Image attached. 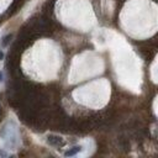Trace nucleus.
I'll use <instances>...</instances> for the list:
<instances>
[{"mask_svg": "<svg viewBox=\"0 0 158 158\" xmlns=\"http://www.w3.org/2000/svg\"><path fill=\"white\" fill-rule=\"evenodd\" d=\"M47 142L52 146H56V147H59V146H63L64 144V141L62 137L59 136H56V135H49L47 137Z\"/></svg>", "mask_w": 158, "mask_h": 158, "instance_id": "obj_1", "label": "nucleus"}, {"mask_svg": "<svg viewBox=\"0 0 158 158\" xmlns=\"http://www.w3.org/2000/svg\"><path fill=\"white\" fill-rule=\"evenodd\" d=\"M83 151V146H79V144H77V146H73L72 148H69L68 151L64 152V156L65 157H73L78 155V153H80Z\"/></svg>", "mask_w": 158, "mask_h": 158, "instance_id": "obj_2", "label": "nucleus"}, {"mask_svg": "<svg viewBox=\"0 0 158 158\" xmlns=\"http://www.w3.org/2000/svg\"><path fill=\"white\" fill-rule=\"evenodd\" d=\"M11 35H6V36H4L3 37V41H1V43H3V46H4V47H6V46L7 45H9V42H10V41H11Z\"/></svg>", "mask_w": 158, "mask_h": 158, "instance_id": "obj_3", "label": "nucleus"}, {"mask_svg": "<svg viewBox=\"0 0 158 158\" xmlns=\"http://www.w3.org/2000/svg\"><path fill=\"white\" fill-rule=\"evenodd\" d=\"M4 80V74H3V72H0V82H3Z\"/></svg>", "mask_w": 158, "mask_h": 158, "instance_id": "obj_4", "label": "nucleus"}, {"mask_svg": "<svg viewBox=\"0 0 158 158\" xmlns=\"http://www.w3.org/2000/svg\"><path fill=\"white\" fill-rule=\"evenodd\" d=\"M3 58H4V53H3L1 51H0V61H1V59H3Z\"/></svg>", "mask_w": 158, "mask_h": 158, "instance_id": "obj_5", "label": "nucleus"}]
</instances>
